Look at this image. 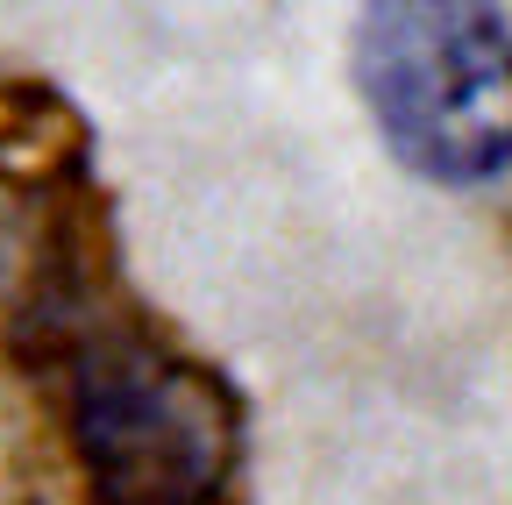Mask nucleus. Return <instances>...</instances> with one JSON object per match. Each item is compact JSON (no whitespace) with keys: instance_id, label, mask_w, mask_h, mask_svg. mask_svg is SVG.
Masks as SVG:
<instances>
[{"instance_id":"nucleus-1","label":"nucleus","mask_w":512,"mask_h":505,"mask_svg":"<svg viewBox=\"0 0 512 505\" xmlns=\"http://www.w3.org/2000/svg\"><path fill=\"white\" fill-rule=\"evenodd\" d=\"M22 328H36V363L64 370V413L93 505L228 498L249 441L242 392L221 363L178 349L121 292L100 214H72L57 228V257H43L36 271Z\"/></svg>"},{"instance_id":"nucleus-2","label":"nucleus","mask_w":512,"mask_h":505,"mask_svg":"<svg viewBox=\"0 0 512 505\" xmlns=\"http://www.w3.org/2000/svg\"><path fill=\"white\" fill-rule=\"evenodd\" d=\"M349 72L384 150L427 185L512 171V22L477 0H384L356 15Z\"/></svg>"},{"instance_id":"nucleus-3","label":"nucleus","mask_w":512,"mask_h":505,"mask_svg":"<svg viewBox=\"0 0 512 505\" xmlns=\"http://www.w3.org/2000/svg\"><path fill=\"white\" fill-rule=\"evenodd\" d=\"M93 129L43 79H0V185L15 193H86Z\"/></svg>"}]
</instances>
